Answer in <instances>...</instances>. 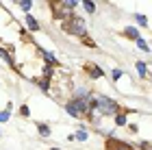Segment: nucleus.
Instances as JSON below:
<instances>
[{"instance_id": "obj_1", "label": "nucleus", "mask_w": 152, "mask_h": 150, "mask_svg": "<svg viewBox=\"0 0 152 150\" xmlns=\"http://www.w3.org/2000/svg\"><path fill=\"white\" fill-rule=\"evenodd\" d=\"M91 109H96V111H100L102 115H115L117 111H120V107H117V102L107 98V96H98L91 100V105H89Z\"/></svg>"}, {"instance_id": "obj_2", "label": "nucleus", "mask_w": 152, "mask_h": 150, "mask_svg": "<svg viewBox=\"0 0 152 150\" xmlns=\"http://www.w3.org/2000/svg\"><path fill=\"white\" fill-rule=\"evenodd\" d=\"M67 113L74 115V118H78V115H85L89 113V107H87V102L85 100H80V98H74L72 102H67Z\"/></svg>"}, {"instance_id": "obj_3", "label": "nucleus", "mask_w": 152, "mask_h": 150, "mask_svg": "<svg viewBox=\"0 0 152 150\" xmlns=\"http://www.w3.org/2000/svg\"><path fill=\"white\" fill-rule=\"evenodd\" d=\"M107 150H135L130 144H126V141H120V139H115L113 135L109 137V141H107Z\"/></svg>"}, {"instance_id": "obj_4", "label": "nucleus", "mask_w": 152, "mask_h": 150, "mask_svg": "<svg viewBox=\"0 0 152 150\" xmlns=\"http://www.w3.org/2000/svg\"><path fill=\"white\" fill-rule=\"evenodd\" d=\"M65 29L70 33H74V35H85V22L78 20V18H74L70 24H65Z\"/></svg>"}, {"instance_id": "obj_5", "label": "nucleus", "mask_w": 152, "mask_h": 150, "mask_svg": "<svg viewBox=\"0 0 152 150\" xmlns=\"http://www.w3.org/2000/svg\"><path fill=\"white\" fill-rule=\"evenodd\" d=\"M26 24H28V29H31V31H37V29H39L37 20L33 18V15H26Z\"/></svg>"}, {"instance_id": "obj_6", "label": "nucleus", "mask_w": 152, "mask_h": 150, "mask_svg": "<svg viewBox=\"0 0 152 150\" xmlns=\"http://www.w3.org/2000/svg\"><path fill=\"white\" fill-rule=\"evenodd\" d=\"M87 70H89V74H91V78H100L102 76V70H100V67H96V65H89Z\"/></svg>"}, {"instance_id": "obj_7", "label": "nucleus", "mask_w": 152, "mask_h": 150, "mask_svg": "<svg viewBox=\"0 0 152 150\" xmlns=\"http://www.w3.org/2000/svg\"><path fill=\"white\" fill-rule=\"evenodd\" d=\"M124 33H126V37H133V39H139V33H137V29H135V26H128V29H126V31H124Z\"/></svg>"}, {"instance_id": "obj_8", "label": "nucleus", "mask_w": 152, "mask_h": 150, "mask_svg": "<svg viewBox=\"0 0 152 150\" xmlns=\"http://www.w3.org/2000/svg\"><path fill=\"white\" fill-rule=\"evenodd\" d=\"M83 7H85L87 13H94V11H96V4L91 2V0H83Z\"/></svg>"}, {"instance_id": "obj_9", "label": "nucleus", "mask_w": 152, "mask_h": 150, "mask_svg": "<svg viewBox=\"0 0 152 150\" xmlns=\"http://www.w3.org/2000/svg\"><path fill=\"white\" fill-rule=\"evenodd\" d=\"M115 124H120V126H124V124H126V115L117 111V113H115Z\"/></svg>"}, {"instance_id": "obj_10", "label": "nucleus", "mask_w": 152, "mask_h": 150, "mask_svg": "<svg viewBox=\"0 0 152 150\" xmlns=\"http://www.w3.org/2000/svg\"><path fill=\"white\" fill-rule=\"evenodd\" d=\"M76 98H80V100H87V98H89V91L85 89V87H80V89L76 91Z\"/></svg>"}, {"instance_id": "obj_11", "label": "nucleus", "mask_w": 152, "mask_h": 150, "mask_svg": "<svg viewBox=\"0 0 152 150\" xmlns=\"http://www.w3.org/2000/svg\"><path fill=\"white\" fill-rule=\"evenodd\" d=\"M20 7H22L26 13H28V11H31V7H33V0H20Z\"/></svg>"}, {"instance_id": "obj_12", "label": "nucleus", "mask_w": 152, "mask_h": 150, "mask_svg": "<svg viewBox=\"0 0 152 150\" xmlns=\"http://www.w3.org/2000/svg\"><path fill=\"white\" fill-rule=\"evenodd\" d=\"M137 72H139V76H146V74H148L146 63H141V61H139V63H137Z\"/></svg>"}, {"instance_id": "obj_13", "label": "nucleus", "mask_w": 152, "mask_h": 150, "mask_svg": "<svg viewBox=\"0 0 152 150\" xmlns=\"http://www.w3.org/2000/svg\"><path fill=\"white\" fill-rule=\"evenodd\" d=\"M137 46H139L141 50H146V52H150V46L146 44V39H141V37H139V39H137Z\"/></svg>"}, {"instance_id": "obj_14", "label": "nucleus", "mask_w": 152, "mask_h": 150, "mask_svg": "<svg viewBox=\"0 0 152 150\" xmlns=\"http://www.w3.org/2000/svg\"><path fill=\"white\" fill-rule=\"evenodd\" d=\"M44 59H46V63H48V65H54V63H57V59H54L50 52H44Z\"/></svg>"}, {"instance_id": "obj_15", "label": "nucleus", "mask_w": 152, "mask_h": 150, "mask_svg": "<svg viewBox=\"0 0 152 150\" xmlns=\"http://www.w3.org/2000/svg\"><path fill=\"white\" fill-rule=\"evenodd\" d=\"M135 20H137V22H139V26H148V20L143 18L141 13H137V15H135Z\"/></svg>"}, {"instance_id": "obj_16", "label": "nucleus", "mask_w": 152, "mask_h": 150, "mask_svg": "<svg viewBox=\"0 0 152 150\" xmlns=\"http://www.w3.org/2000/svg\"><path fill=\"white\" fill-rule=\"evenodd\" d=\"M37 128H39V133H41V135H46V137L50 135V128H48V124H39Z\"/></svg>"}, {"instance_id": "obj_17", "label": "nucleus", "mask_w": 152, "mask_h": 150, "mask_svg": "<svg viewBox=\"0 0 152 150\" xmlns=\"http://www.w3.org/2000/svg\"><path fill=\"white\" fill-rule=\"evenodd\" d=\"M78 4V0H65V9L70 11V9H74V7Z\"/></svg>"}, {"instance_id": "obj_18", "label": "nucleus", "mask_w": 152, "mask_h": 150, "mask_svg": "<svg viewBox=\"0 0 152 150\" xmlns=\"http://www.w3.org/2000/svg\"><path fill=\"white\" fill-rule=\"evenodd\" d=\"M74 137H76V139H80V141H85V139H87V131H78V133L74 135Z\"/></svg>"}, {"instance_id": "obj_19", "label": "nucleus", "mask_w": 152, "mask_h": 150, "mask_svg": "<svg viewBox=\"0 0 152 150\" xmlns=\"http://www.w3.org/2000/svg\"><path fill=\"white\" fill-rule=\"evenodd\" d=\"M9 111H0V122H7V120H9Z\"/></svg>"}, {"instance_id": "obj_20", "label": "nucleus", "mask_w": 152, "mask_h": 150, "mask_svg": "<svg viewBox=\"0 0 152 150\" xmlns=\"http://www.w3.org/2000/svg\"><path fill=\"white\" fill-rule=\"evenodd\" d=\"M122 76H124V72H122V70H113V80L122 78Z\"/></svg>"}, {"instance_id": "obj_21", "label": "nucleus", "mask_w": 152, "mask_h": 150, "mask_svg": "<svg viewBox=\"0 0 152 150\" xmlns=\"http://www.w3.org/2000/svg\"><path fill=\"white\" fill-rule=\"evenodd\" d=\"M20 113H22V115H31V111H28V107H26V105L20 109Z\"/></svg>"}, {"instance_id": "obj_22", "label": "nucleus", "mask_w": 152, "mask_h": 150, "mask_svg": "<svg viewBox=\"0 0 152 150\" xmlns=\"http://www.w3.org/2000/svg\"><path fill=\"white\" fill-rule=\"evenodd\" d=\"M39 87H41L44 91H48V80H41V83H39Z\"/></svg>"}, {"instance_id": "obj_23", "label": "nucleus", "mask_w": 152, "mask_h": 150, "mask_svg": "<svg viewBox=\"0 0 152 150\" xmlns=\"http://www.w3.org/2000/svg\"><path fill=\"white\" fill-rule=\"evenodd\" d=\"M143 150H150V144H148V141H141V144H139Z\"/></svg>"}, {"instance_id": "obj_24", "label": "nucleus", "mask_w": 152, "mask_h": 150, "mask_svg": "<svg viewBox=\"0 0 152 150\" xmlns=\"http://www.w3.org/2000/svg\"><path fill=\"white\" fill-rule=\"evenodd\" d=\"M52 150H59V148H52Z\"/></svg>"}, {"instance_id": "obj_25", "label": "nucleus", "mask_w": 152, "mask_h": 150, "mask_svg": "<svg viewBox=\"0 0 152 150\" xmlns=\"http://www.w3.org/2000/svg\"><path fill=\"white\" fill-rule=\"evenodd\" d=\"M150 148H152V144H150Z\"/></svg>"}]
</instances>
